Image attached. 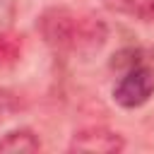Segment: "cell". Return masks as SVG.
<instances>
[{"label": "cell", "instance_id": "9", "mask_svg": "<svg viewBox=\"0 0 154 154\" xmlns=\"http://www.w3.org/2000/svg\"><path fill=\"white\" fill-rule=\"evenodd\" d=\"M12 14H14V5H12V0H0V24H10Z\"/></svg>", "mask_w": 154, "mask_h": 154}, {"label": "cell", "instance_id": "7", "mask_svg": "<svg viewBox=\"0 0 154 154\" xmlns=\"http://www.w3.org/2000/svg\"><path fill=\"white\" fill-rule=\"evenodd\" d=\"M19 51H22V41H19L17 36L2 34V36H0V67L12 65V63L19 58Z\"/></svg>", "mask_w": 154, "mask_h": 154}, {"label": "cell", "instance_id": "1", "mask_svg": "<svg viewBox=\"0 0 154 154\" xmlns=\"http://www.w3.org/2000/svg\"><path fill=\"white\" fill-rule=\"evenodd\" d=\"M36 29L41 38L60 53H91L106 41V24L99 17L79 14L70 7H48L41 12Z\"/></svg>", "mask_w": 154, "mask_h": 154}, {"label": "cell", "instance_id": "6", "mask_svg": "<svg viewBox=\"0 0 154 154\" xmlns=\"http://www.w3.org/2000/svg\"><path fill=\"white\" fill-rule=\"evenodd\" d=\"M140 63H144V51L142 48H123V51H118L113 55L111 67H116V70H130V67H135Z\"/></svg>", "mask_w": 154, "mask_h": 154}, {"label": "cell", "instance_id": "3", "mask_svg": "<svg viewBox=\"0 0 154 154\" xmlns=\"http://www.w3.org/2000/svg\"><path fill=\"white\" fill-rule=\"evenodd\" d=\"M125 149V140L120 132L108 128H84L77 130L70 140V152H89V154H116Z\"/></svg>", "mask_w": 154, "mask_h": 154}, {"label": "cell", "instance_id": "8", "mask_svg": "<svg viewBox=\"0 0 154 154\" xmlns=\"http://www.w3.org/2000/svg\"><path fill=\"white\" fill-rule=\"evenodd\" d=\"M19 108H22L19 96H17L14 91H10V89H0V120L14 116Z\"/></svg>", "mask_w": 154, "mask_h": 154}, {"label": "cell", "instance_id": "2", "mask_svg": "<svg viewBox=\"0 0 154 154\" xmlns=\"http://www.w3.org/2000/svg\"><path fill=\"white\" fill-rule=\"evenodd\" d=\"M152 96H154V67L144 63L125 70L113 87V99L123 108H140Z\"/></svg>", "mask_w": 154, "mask_h": 154}, {"label": "cell", "instance_id": "4", "mask_svg": "<svg viewBox=\"0 0 154 154\" xmlns=\"http://www.w3.org/2000/svg\"><path fill=\"white\" fill-rule=\"evenodd\" d=\"M38 149H41V142L36 132L29 128L10 130L7 135L0 137V152H7V154H34Z\"/></svg>", "mask_w": 154, "mask_h": 154}, {"label": "cell", "instance_id": "5", "mask_svg": "<svg viewBox=\"0 0 154 154\" xmlns=\"http://www.w3.org/2000/svg\"><path fill=\"white\" fill-rule=\"evenodd\" d=\"M106 10L137 19V22H154V0H101Z\"/></svg>", "mask_w": 154, "mask_h": 154}]
</instances>
